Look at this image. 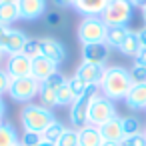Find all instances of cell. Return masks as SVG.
I'll return each mask as SVG.
<instances>
[{
	"label": "cell",
	"mask_w": 146,
	"mask_h": 146,
	"mask_svg": "<svg viewBox=\"0 0 146 146\" xmlns=\"http://www.w3.org/2000/svg\"><path fill=\"white\" fill-rule=\"evenodd\" d=\"M120 146H146V136L140 132V134H134V136H126Z\"/></svg>",
	"instance_id": "obj_33"
},
{
	"label": "cell",
	"mask_w": 146,
	"mask_h": 146,
	"mask_svg": "<svg viewBox=\"0 0 146 146\" xmlns=\"http://www.w3.org/2000/svg\"><path fill=\"white\" fill-rule=\"evenodd\" d=\"M42 140L44 138H42L40 132H22V136H20V144L22 146H38Z\"/></svg>",
	"instance_id": "obj_31"
},
{
	"label": "cell",
	"mask_w": 146,
	"mask_h": 146,
	"mask_svg": "<svg viewBox=\"0 0 146 146\" xmlns=\"http://www.w3.org/2000/svg\"><path fill=\"white\" fill-rule=\"evenodd\" d=\"M124 102L130 110H146V84H134Z\"/></svg>",
	"instance_id": "obj_17"
},
{
	"label": "cell",
	"mask_w": 146,
	"mask_h": 146,
	"mask_svg": "<svg viewBox=\"0 0 146 146\" xmlns=\"http://www.w3.org/2000/svg\"><path fill=\"white\" fill-rule=\"evenodd\" d=\"M38 92H40V82L32 76L16 78L10 82V88H8V96L14 102H24V104H30V100H34Z\"/></svg>",
	"instance_id": "obj_7"
},
{
	"label": "cell",
	"mask_w": 146,
	"mask_h": 146,
	"mask_svg": "<svg viewBox=\"0 0 146 146\" xmlns=\"http://www.w3.org/2000/svg\"><path fill=\"white\" fill-rule=\"evenodd\" d=\"M122 128H124V136L140 134V122H138V118H134V116L122 118Z\"/></svg>",
	"instance_id": "obj_28"
},
{
	"label": "cell",
	"mask_w": 146,
	"mask_h": 146,
	"mask_svg": "<svg viewBox=\"0 0 146 146\" xmlns=\"http://www.w3.org/2000/svg\"><path fill=\"white\" fill-rule=\"evenodd\" d=\"M110 0H74L72 8L84 18V16H102L104 8Z\"/></svg>",
	"instance_id": "obj_14"
},
{
	"label": "cell",
	"mask_w": 146,
	"mask_h": 146,
	"mask_svg": "<svg viewBox=\"0 0 146 146\" xmlns=\"http://www.w3.org/2000/svg\"><path fill=\"white\" fill-rule=\"evenodd\" d=\"M56 146H80L78 130H76V128H66L64 134L60 136V140L56 142Z\"/></svg>",
	"instance_id": "obj_27"
},
{
	"label": "cell",
	"mask_w": 146,
	"mask_h": 146,
	"mask_svg": "<svg viewBox=\"0 0 146 146\" xmlns=\"http://www.w3.org/2000/svg\"><path fill=\"white\" fill-rule=\"evenodd\" d=\"M2 56H4V52H2V48H0V60H2Z\"/></svg>",
	"instance_id": "obj_46"
},
{
	"label": "cell",
	"mask_w": 146,
	"mask_h": 146,
	"mask_svg": "<svg viewBox=\"0 0 146 146\" xmlns=\"http://www.w3.org/2000/svg\"><path fill=\"white\" fill-rule=\"evenodd\" d=\"M128 34H130V30H128L126 26H112V28H108L106 46H108V48H120Z\"/></svg>",
	"instance_id": "obj_20"
},
{
	"label": "cell",
	"mask_w": 146,
	"mask_h": 146,
	"mask_svg": "<svg viewBox=\"0 0 146 146\" xmlns=\"http://www.w3.org/2000/svg\"><path fill=\"white\" fill-rule=\"evenodd\" d=\"M106 34H108V26L104 24V20L100 16H84L76 28L78 42L82 46L84 44H102V42H106Z\"/></svg>",
	"instance_id": "obj_3"
},
{
	"label": "cell",
	"mask_w": 146,
	"mask_h": 146,
	"mask_svg": "<svg viewBox=\"0 0 146 146\" xmlns=\"http://www.w3.org/2000/svg\"><path fill=\"white\" fill-rule=\"evenodd\" d=\"M104 68L106 66H100V64H88V62H82L74 76H78L80 80H84L88 86H98L100 80H102V74H104Z\"/></svg>",
	"instance_id": "obj_13"
},
{
	"label": "cell",
	"mask_w": 146,
	"mask_h": 146,
	"mask_svg": "<svg viewBox=\"0 0 146 146\" xmlns=\"http://www.w3.org/2000/svg\"><path fill=\"white\" fill-rule=\"evenodd\" d=\"M10 82H12V78L8 76V72H6L4 68H0V96H2V94H8Z\"/></svg>",
	"instance_id": "obj_34"
},
{
	"label": "cell",
	"mask_w": 146,
	"mask_h": 146,
	"mask_svg": "<svg viewBox=\"0 0 146 146\" xmlns=\"http://www.w3.org/2000/svg\"><path fill=\"white\" fill-rule=\"evenodd\" d=\"M4 116H6V102L2 100V96H0V122L4 120Z\"/></svg>",
	"instance_id": "obj_40"
},
{
	"label": "cell",
	"mask_w": 146,
	"mask_h": 146,
	"mask_svg": "<svg viewBox=\"0 0 146 146\" xmlns=\"http://www.w3.org/2000/svg\"><path fill=\"white\" fill-rule=\"evenodd\" d=\"M128 2H130L132 6H140V8H142V6L146 4V0H128Z\"/></svg>",
	"instance_id": "obj_41"
},
{
	"label": "cell",
	"mask_w": 146,
	"mask_h": 146,
	"mask_svg": "<svg viewBox=\"0 0 146 146\" xmlns=\"http://www.w3.org/2000/svg\"><path fill=\"white\" fill-rule=\"evenodd\" d=\"M64 130H66V126L60 122V120H54L44 132H42V138H44V142H50V144H56L58 140H60V136L64 134Z\"/></svg>",
	"instance_id": "obj_23"
},
{
	"label": "cell",
	"mask_w": 146,
	"mask_h": 146,
	"mask_svg": "<svg viewBox=\"0 0 146 146\" xmlns=\"http://www.w3.org/2000/svg\"><path fill=\"white\" fill-rule=\"evenodd\" d=\"M46 22H48L50 26H58V24L62 22V16H60L58 12H50V14H46Z\"/></svg>",
	"instance_id": "obj_35"
},
{
	"label": "cell",
	"mask_w": 146,
	"mask_h": 146,
	"mask_svg": "<svg viewBox=\"0 0 146 146\" xmlns=\"http://www.w3.org/2000/svg\"><path fill=\"white\" fill-rule=\"evenodd\" d=\"M66 82H68V86H70V90L74 92V96H76V98H78V96H82V94L86 92V88H88V84H86L84 80H80L78 76H72V78H68Z\"/></svg>",
	"instance_id": "obj_30"
},
{
	"label": "cell",
	"mask_w": 146,
	"mask_h": 146,
	"mask_svg": "<svg viewBox=\"0 0 146 146\" xmlns=\"http://www.w3.org/2000/svg\"><path fill=\"white\" fill-rule=\"evenodd\" d=\"M16 20H20L18 4H0V24L2 26H12Z\"/></svg>",
	"instance_id": "obj_21"
},
{
	"label": "cell",
	"mask_w": 146,
	"mask_h": 146,
	"mask_svg": "<svg viewBox=\"0 0 146 146\" xmlns=\"http://www.w3.org/2000/svg\"><path fill=\"white\" fill-rule=\"evenodd\" d=\"M102 146H120V144H116V142H104Z\"/></svg>",
	"instance_id": "obj_43"
},
{
	"label": "cell",
	"mask_w": 146,
	"mask_h": 146,
	"mask_svg": "<svg viewBox=\"0 0 146 146\" xmlns=\"http://www.w3.org/2000/svg\"><path fill=\"white\" fill-rule=\"evenodd\" d=\"M142 18H144V22H146V4L142 6Z\"/></svg>",
	"instance_id": "obj_44"
},
{
	"label": "cell",
	"mask_w": 146,
	"mask_h": 146,
	"mask_svg": "<svg viewBox=\"0 0 146 146\" xmlns=\"http://www.w3.org/2000/svg\"><path fill=\"white\" fill-rule=\"evenodd\" d=\"M4 70L8 72V76L12 80L16 78H26L32 74V60L28 56H24L22 52L20 54H12L6 58V64H4Z\"/></svg>",
	"instance_id": "obj_8"
},
{
	"label": "cell",
	"mask_w": 146,
	"mask_h": 146,
	"mask_svg": "<svg viewBox=\"0 0 146 146\" xmlns=\"http://www.w3.org/2000/svg\"><path fill=\"white\" fill-rule=\"evenodd\" d=\"M18 10H20V20H38L40 16L46 14V0H18Z\"/></svg>",
	"instance_id": "obj_10"
},
{
	"label": "cell",
	"mask_w": 146,
	"mask_h": 146,
	"mask_svg": "<svg viewBox=\"0 0 146 146\" xmlns=\"http://www.w3.org/2000/svg\"><path fill=\"white\" fill-rule=\"evenodd\" d=\"M132 4L128 2V0H110L108 6L104 8L102 12V20L108 28L112 26H126L132 18Z\"/></svg>",
	"instance_id": "obj_5"
},
{
	"label": "cell",
	"mask_w": 146,
	"mask_h": 146,
	"mask_svg": "<svg viewBox=\"0 0 146 146\" xmlns=\"http://www.w3.org/2000/svg\"><path fill=\"white\" fill-rule=\"evenodd\" d=\"M78 140H80V146H102L104 144L100 130L96 126H90V124H86L84 128L78 130Z\"/></svg>",
	"instance_id": "obj_18"
},
{
	"label": "cell",
	"mask_w": 146,
	"mask_h": 146,
	"mask_svg": "<svg viewBox=\"0 0 146 146\" xmlns=\"http://www.w3.org/2000/svg\"><path fill=\"white\" fill-rule=\"evenodd\" d=\"M52 2H54L58 8H72L74 0H52Z\"/></svg>",
	"instance_id": "obj_37"
},
{
	"label": "cell",
	"mask_w": 146,
	"mask_h": 146,
	"mask_svg": "<svg viewBox=\"0 0 146 146\" xmlns=\"http://www.w3.org/2000/svg\"><path fill=\"white\" fill-rule=\"evenodd\" d=\"M24 56H28L30 60L42 56V50H40V38H28L26 44H24V50H22Z\"/></svg>",
	"instance_id": "obj_25"
},
{
	"label": "cell",
	"mask_w": 146,
	"mask_h": 146,
	"mask_svg": "<svg viewBox=\"0 0 146 146\" xmlns=\"http://www.w3.org/2000/svg\"><path fill=\"white\" fill-rule=\"evenodd\" d=\"M40 84H44V86H48V88H52L54 92H58L64 84H66V78H64V74L58 70V72H54L50 78H46L44 82H40Z\"/></svg>",
	"instance_id": "obj_29"
},
{
	"label": "cell",
	"mask_w": 146,
	"mask_h": 146,
	"mask_svg": "<svg viewBox=\"0 0 146 146\" xmlns=\"http://www.w3.org/2000/svg\"><path fill=\"white\" fill-rule=\"evenodd\" d=\"M136 34H138V42H140V48H146V28L138 30Z\"/></svg>",
	"instance_id": "obj_38"
},
{
	"label": "cell",
	"mask_w": 146,
	"mask_h": 146,
	"mask_svg": "<svg viewBox=\"0 0 146 146\" xmlns=\"http://www.w3.org/2000/svg\"><path fill=\"white\" fill-rule=\"evenodd\" d=\"M76 100V96H74V92L70 90V86H68V82L56 92V104L58 106H70L72 102Z\"/></svg>",
	"instance_id": "obj_26"
},
{
	"label": "cell",
	"mask_w": 146,
	"mask_h": 146,
	"mask_svg": "<svg viewBox=\"0 0 146 146\" xmlns=\"http://www.w3.org/2000/svg\"><path fill=\"white\" fill-rule=\"evenodd\" d=\"M144 136H146V132H144Z\"/></svg>",
	"instance_id": "obj_47"
},
{
	"label": "cell",
	"mask_w": 146,
	"mask_h": 146,
	"mask_svg": "<svg viewBox=\"0 0 146 146\" xmlns=\"http://www.w3.org/2000/svg\"><path fill=\"white\" fill-rule=\"evenodd\" d=\"M100 94V88L98 86H88L86 92L82 96H78L72 104H70V112H68V118H70V124L72 128L80 130L88 124V106L92 102V98H96Z\"/></svg>",
	"instance_id": "obj_4"
},
{
	"label": "cell",
	"mask_w": 146,
	"mask_h": 146,
	"mask_svg": "<svg viewBox=\"0 0 146 146\" xmlns=\"http://www.w3.org/2000/svg\"><path fill=\"white\" fill-rule=\"evenodd\" d=\"M38 146H56V144H50V142H44V140H42V142H40Z\"/></svg>",
	"instance_id": "obj_45"
},
{
	"label": "cell",
	"mask_w": 146,
	"mask_h": 146,
	"mask_svg": "<svg viewBox=\"0 0 146 146\" xmlns=\"http://www.w3.org/2000/svg\"><path fill=\"white\" fill-rule=\"evenodd\" d=\"M28 36L24 34V30H18V28H12L8 30L6 38H4V44H2V52L6 56H12V54H20L24 50V44H26Z\"/></svg>",
	"instance_id": "obj_11"
},
{
	"label": "cell",
	"mask_w": 146,
	"mask_h": 146,
	"mask_svg": "<svg viewBox=\"0 0 146 146\" xmlns=\"http://www.w3.org/2000/svg\"><path fill=\"white\" fill-rule=\"evenodd\" d=\"M54 112L44 108L42 104H26L20 110V124L24 132H44L52 122H54Z\"/></svg>",
	"instance_id": "obj_2"
},
{
	"label": "cell",
	"mask_w": 146,
	"mask_h": 146,
	"mask_svg": "<svg viewBox=\"0 0 146 146\" xmlns=\"http://www.w3.org/2000/svg\"><path fill=\"white\" fill-rule=\"evenodd\" d=\"M8 30H10V26H2V24H0V48H2V44H4V38H6Z\"/></svg>",
	"instance_id": "obj_39"
},
{
	"label": "cell",
	"mask_w": 146,
	"mask_h": 146,
	"mask_svg": "<svg viewBox=\"0 0 146 146\" xmlns=\"http://www.w3.org/2000/svg\"><path fill=\"white\" fill-rule=\"evenodd\" d=\"M54 72H58V64L44 58V56H38L32 60V78H36L38 82H44L46 78H50Z\"/></svg>",
	"instance_id": "obj_16"
},
{
	"label": "cell",
	"mask_w": 146,
	"mask_h": 146,
	"mask_svg": "<svg viewBox=\"0 0 146 146\" xmlns=\"http://www.w3.org/2000/svg\"><path fill=\"white\" fill-rule=\"evenodd\" d=\"M114 116H116V106H114L112 100H108L102 94H98L96 98H92V102L88 106V124L90 126L100 128L102 124H106Z\"/></svg>",
	"instance_id": "obj_6"
},
{
	"label": "cell",
	"mask_w": 146,
	"mask_h": 146,
	"mask_svg": "<svg viewBox=\"0 0 146 146\" xmlns=\"http://www.w3.org/2000/svg\"><path fill=\"white\" fill-rule=\"evenodd\" d=\"M132 86H134V82L130 78V70H126L124 66H106L104 74H102V80L98 84L100 94L106 96L112 102L124 100Z\"/></svg>",
	"instance_id": "obj_1"
},
{
	"label": "cell",
	"mask_w": 146,
	"mask_h": 146,
	"mask_svg": "<svg viewBox=\"0 0 146 146\" xmlns=\"http://www.w3.org/2000/svg\"><path fill=\"white\" fill-rule=\"evenodd\" d=\"M20 136L10 122H0V146H18Z\"/></svg>",
	"instance_id": "obj_19"
},
{
	"label": "cell",
	"mask_w": 146,
	"mask_h": 146,
	"mask_svg": "<svg viewBox=\"0 0 146 146\" xmlns=\"http://www.w3.org/2000/svg\"><path fill=\"white\" fill-rule=\"evenodd\" d=\"M18 146H22V144H18Z\"/></svg>",
	"instance_id": "obj_48"
},
{
	"label": "cell",
	"mask_w": 146,
	"mask_h": 146,
	"mask_svg": "<svg viewBox=\"0 0 146 146\" xmlns=\"http://www.w3.org/2000/svg\"><path fill=\"white\" fill-rule=\"evenodd\" d=\"M40 50H42V56L44 58H48V60H52L56 64L64 62V58H66V46L60 40L52 38V36L40 38Z\"/></svg>",
	"instance_id": "obj_9"
},
{
	"label": "cell",
	"mask_w": 146,
	"mask_h": 146,
	"mask_svg": "<svg viewBox=\"0 0 146 146\" xmlns=\"http://www.w3.org/2000/svg\"><path fill=\"white\" fill-rule=\"evenodd\" d=\"M124 56H132V58H136V54L140 52V42H138V34L136 32H130L128 36H126V40L122 42V46L118 48Z\"/></svg>",
	"instance_id": "obj_22"
},
{
	"label": "cell",
	"mask_w": 146,
	"mask_h": 146,
	"mask_svg": "<svg viewBox=\"0 0 146 146\" xmlns=\"http://www.w3.org/2000/svg\"><path fill=\"white\" fill-rule=\"evenodd\" d=\"M136 64H142V66H146V48H140V52L136 54Z\"/></svg>",
	"instance_id": "obj_36"
},
{
	"label": "cell",
	"mask_w": 146,
	"mask_h": 146,
	"mask_svg": "<svg viewBox=\"0 0 146 146\" xmlns=\"http://www.w3.org/2000/svg\"><path fill=\"white\" fill-rule=\"evenodd\" d=\"M18 0H0V4H16Z\"/></svg>",
	"instance_id": "obj_42"
},
{
	"label": "cell",
	"mask_w": 146,
	"mask_h": 146,
	"mask_svg": "<svg viewBox=\"0 0 146 146\" xmlns=\"http://www.w3.org/2000/svg\"><path fill=\"white\" fill-rule=\"evenodd\" d=\"M110 48L106 46V42L102 44H84L82 46V62L88 64H100L104 66V62L108 60Z\"/></svg>",
	"instance_id": "obj_12"
},
{
	"label": "cell",
	"mask_w": 146,
	"mask_h": 146,
	"mask_svg": "<svg viewBox=\"0 0 146 146\" xmlns=\"http://www.w3.org/2000/svg\"><path fill=\"white\" fill-rule=\"evenodd\" d=\"M38 98H40V104H42L44 108H48V110H52V108H56V106H58V104H56V92H54L52 88L44 86V84H40Z\"/></svg>",
	"instance_id": "obj_24"
},
{
	"label": "cell",
	"mask_w": 146,
	"mask_h": 146,
	"mask_svg": "<svg viewBox=\"0 0 146 146\" xmlns=\"http://www.w3.org/2000/svg\"><path fill=\"white\" fill-rule=\"evenodd\" d=\"M98 130H100L104 142H116V144H120L126 138L124 136V128H122V118H118V116H114L112 120H108L106 124H102Z\"/></svg>",
	"instance_id": "obj_15"
},
{
	"label": "cell",
	"mask_w": 146,
	"mask_h": 146,
	"mask_svg": "<svg viewBox=\"0 0 146 146\" xmlns=\"http://www.w3.org/2000/svg\"><path fill=\"white\" fill-rule=\"evenodd\" d=\"M130 78H132L134 84H146V66L134 64L130 68Z\"/></svg>",
	"instance_id": "obj_32"
}]
</instances>
